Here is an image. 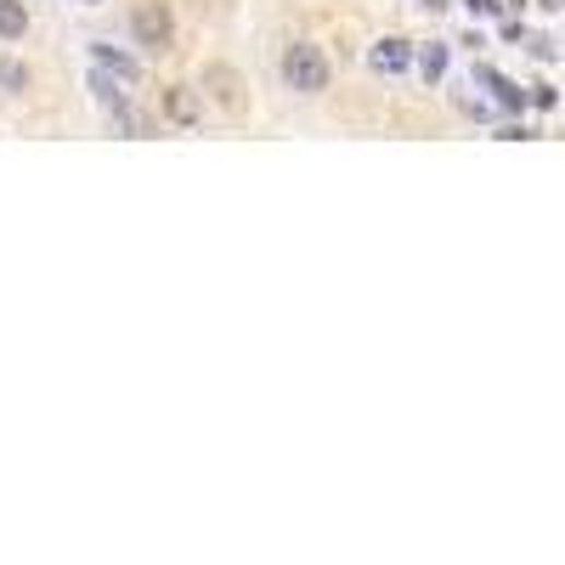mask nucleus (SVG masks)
<instances>
[{
  "label": "nucleus",
  "instance_id": "obj_1",
  "mask_svg": "<svg viewBox=\"0 0 565 565\" xmlns=\"http://www.w3.org/2000/svg\"><path fill=\"white\" fill-rule=\"evenodd\" d=\"M328 57L317 51V46H306V40H294L289 51H283V85L289 91H301V96H322L328 91Z\"/></svg>",
  "mask_w": 565,
  "mask_h": 565
},
{
  "label": "nucleus",
  "instance_id": "obj_2",
  "mask_svg": "<svg viewBox=\"0 0 565 565\" xmlns=\"http://www.w3.org/2000/svg\"><path fill=\"white\" fill-rule=\"evenodd\" d=\"M130 35H137L142 51H170L176 46V23L164 7H137L130 12Z\"/></svg>",
  "mask_w": 565,
  "mask_h": 565
},
{
  "label": "nucleus",
  "instance_id": "obj_3",
  "mask_svg": "<svg viewBox=\"0 0 565 565\" xmlns=\"http://www.w3.org/2000/svg\"><path fill=\"white\" fill-rule=\"evenodd\" d=\"M164 119H170L176 130H192L198 119H204V91H192V85H170V91H164Z\"/></svg>",
  "mask_w": 565,
  "mask_h": 565
},
{
  "label": "nucleus",
  "instance_id": "obj_4",
  "mask_svg": "<svg viewBox=\"0 0 565 565\" xmlns=\"http://www.w3.org/2000/svg\"><path fill=\"white\" fill-rule=\"evenodd\" d=\"M204 91L215 96V103H221V114H232V119H238L249 103H244V85H238V74H232V69H221V62H215V69H204Z\"/></svg>",
  "mask_w": 565,
  "mask_h": 565
},
{
  "label": "nucleus",
  "instance_id": "obj_5",
  "mask_svg": "<svg viewBox=\"0 0 565 565\" xmlns=\"http://www.w3.org/2000/svg\"><path fill=\"white\" fill-rule=\"evenodd\" d=\"M368 62H374V74H402V69H408V40L385 35V40L368 51Z\"/></svg>",
  "mask_w": 565,
  "mask_h": 565
},
{
  "label": "nucleus",
  "instance_id": "obj_6",
  "mask_svg": "<svg viewBox=\"0 0 565 565\" xmlns=\"http://www.w3.org/2000/svg\"><path fill=\"white\" fill-rule=\"evenodd\" d=\"M91 57H96V69H114L119 80H137L142 69H137V57H125V51H114L108 40H91Z\"/></svg>",
  "mask_w": 565,
  "mask_h": 565
},
{
  "label": "nucleus",
  "instance_id": "obj_7",
  "mask_svg": "<svg viewBox=\"0 0 565 565\" xmlns=\"http://www.w3.org/2000/svg\"><path fill=\"white\" fill-rule=\"evenodd\" d=\"M28 35V7L23 0H0V40H23Z\"/></svg>",
  "mask_w": 565,
  "mask_h": 565
},
{
  "label": "nucleus",
  "instance_id": "obj_8",
  "mask_svg": "<svg viewBox=\"0 0 565 565\" xmlns=\"http://www.w3.org/2000/svg\"><path fill=\"white\" fill-rule=\"evenodd\" d=\"M108 125L119 130V137H148V130H153V125H148L142 114H130L125 103H114V108H108Z\"/></svg>",
  "mask_w": 565,
  "mask_h": 565
},
{
  "label": "nucleus",
  "instance_id": "obj_9",
  "mask_svg": "<svg viewBox=\"0 0 565 565\" xmlns=\"http://www.w3.org/2000/svg\"><path fill=\"white\" fill-rule=\"evenodd\" d=\"M419 69H424V80H442V69H447V46H429V51L419 57Z\"/></svg>",
  "mask_w": 565,
  "mask_h": 565
},
{
  "label": "nucleus",
  "instance_id": "obj_10",
  "mask_svg": "<svg viewBox=\"0 0 565 565\" xmlns=\"http://www.w3.org/2000/svg\"><path fill=\"white\" fill-rule=\"evenodd\" d=\"M0 85H7V91H28V69H23V62H0Z\"/></svg>",
  "mask_w": 565,
  "mask_h": 565
},
{
  "label": "nucleus",
  "instance_id": "obj_11",
  "mask_svg": "<svg viewBox=\"0 0 565 565\" xmlns=\"http://www.w3.org/2000/svg\"><path fill=\"white\" fill-rule=\"evenodd\" d=\"M470 7H475V12H492V7H497V0H470Z\"/></svg>",
  "mask_w": 565,
  "mask_h": 565
}]
</instances>
